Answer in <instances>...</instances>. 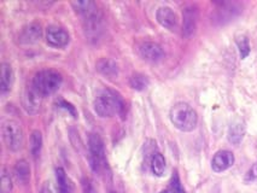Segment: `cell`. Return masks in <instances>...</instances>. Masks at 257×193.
Listing matches in <instances>:
<instances>
[{
    "label": "cell",
    "instance_id": "6da1fadb",
    "mask_svg": "<svg viewBox=\"0 0 257 193\" xmlns=\"http://www.w3.org/2000/svg\"><path fill=\"white\" fill-rule=\"evenodd\" d=\"M94 111L101 118L122 115L124 111V102L117 92L105 88V90L100 91L95 97Z\"/></svg>",
    "mask_w": 257,
    "mask_h": 193
},
{
    "label": "cell",
    "instance_id": "7a4b0ae2",
    "mask_svg": "<svg viewBox=\"0 0 257 193\" xmlns=\"http://www.w3.org/2000/svg\"><path fill=\"white\" fill-rule=\"evenodd\" d=\"M169 117L175 128L181 132H192L198 123V116L195 109L186 103H176L170 109Z\"/></svg>",
    "mask_w": 257,
    "mask_h": 193
},
{
    "label": "cell",
    "instance_id": "3957f363",
    "mask_svg": "<svg viewBox=\"0 0 257 193\" xmlns=\"http://www.w3.org/2000/svg\"><path fill=\"white\" fill-rule=\"evenodd\" d=\"M62 75L58 71L45 69L35 74L32 86L41 96L46 97L58 91V88L62 85Z\"/></svg>",
    "mask_w": 257,
    "mask_h": 193
},
{
    "label": "cell",
    "instance_id": "277c9868",
    "mask_svg": "<svg viewBox=\"0 0 257 193\" xmlns=\"http://www.w3.org/2000/svg\"><path fill=\"white\" fill-rule=\"evenodd\" d=\"M88 153L92 170L98 174L103 173L107 168L105 147H104V142L100 136L95 133L89 135L88 138Z\"/></svg>",
    "mask_w": 257,
    "mask_h": 193
},
{
    "label": "cell",
    "instance_id": "5b68a950",
    "mask_svg": "<svg viewBox=\"0 0 257 193\" xmlns=\"http://www.w3.org/2000/svg\"><path fill=\"white\" fill-rule=\"evenodd\" d=\"M3 140L9 150L19 151L23 146V130L21 124L14 120L3 121L2 123Z\"/></svg>",
    "mask_w": 257,
    "mask_h": 193
},
{
    "label": "cell",
    "instance_id": "8992f818",
    "mask_svg": "<svg viewBox=\"0 0 257 193\" xmlns=\"http://www.w3.org/2000/svg\"><path fill=\"white\" fill-rule=\"evenodd\" d=\"M46 41L50 46L62 49L69 44L70 35L59 26H49L46 28Z\"/></svg>",
    "mask_w": 257,
    "mask_h": 193
},
{
    "label": "cell",
    "instance_id": "52a82bcc",
    "mask_svg": "<svg viewBox=\"0 0 257 193\" xmlns=\"http://www.w3.org/2000/svg\"><path fill=\"white\" fill-rule=\"evenodd\" d=\"M43 96H41L39 92L35 90L33 86L31 87H27L25 93H23L22 97V104L23 108L28 114H37V112L40 110L41 102H43Z\"/></svg>",
    "mask_w": 257,
    "mask_h": 193
},
{
    "label": "cell",
    "instance_id": "ba28073f",
    "mask_svg": "<svg viewBox=\"0 0 257 193\" xmlns=\"http://www.w3.org/2000/svg\"><path fill=\"white\" fill-rule=\"evenodd\" d=\"M138 51L140 57L145 59V61L151 62V63L161 61L164 57L162 47L156 43H152V41H145V43L140 44Z\"/></svg>",
    "mask_w": 257,
    "mask_h": 193
},
{
    "label": "cell",
    "instance_id": "9c48e42d",
    "mask_svg": "<svg viewBox=\"0 0 257 193\" xmlns=\"http://www.w3.org/2000/svg\"><path fill=\"white\" fill-rule=\"evenodd\" d=\"M234 164V154L231 151L221 150L215 153L213 161H211V168L216 173H222Z\"/></svg>",
    "mask_w": 257,
    "mask_h": 193
},
{
    "label": "cell",
    "instance_id": "30bf717a",
    "mask_svg": "<svg viewBox=\"0 0 257 193\" xmlns=\"http://www.w3.org/2000/svg\"><path fill=\"white\" fill-rule=\"evenodd\" d=\"M156 19H157V22L162 27H164L166 29H169V31H176V29H178V26H179L178 16H176L174 11L168 7H163L158 9L156 13Z\"/></svg>",
    "mask_w": 257,
    "mask_h": 193
},
{
    "label": "cell",
    "instance_id": "8fae6325",
    "mask_svg": "<svg viewBox=\"0 0 257 193\" xmlns=\"http://www.w3.org/2000/svg\"><path fill=\"white\" fill-rule=\"evenodd\" d=\"M43 37V28L39 23H31L22 29L20 34V43L23 45L37 44Z\"/></svg>",
    "mask_w": 257,
    "mask_h": 193
},
{
    "label": "cell",
    "instance_id": "7c38bea8",
    "mask_svg": "<svg viewBox=\"0 0 257 193\" xmlns=\"http://www.w3.org/2000/svg\"><path fill=\"white\" fill-rule=\"evenodd\" d=\"M197 20H198V11L195 7H188L184 10V25L182 33L185 38H190L195 34L197 28Z\"/></svg>",
    "mask_w": 257,
    "mask_h": 193
},
{
    "label": "cell",
    "instance_id": "4fadbf2b",
    "mask_svg": "<svg viewBox=\"0 0 257 193\" xmlns=\"http://www.w3.org/2000/svg\"><path fill=\"white\" fill-rule=\"evenodd\" d=\"M83 28H85L86 35L91 39L99 38L101 32V17L98 11L83 17Z\"/></svg>",
    "mask_w": 257,
    "mask_h": 193
},
{
    "label": "cell",
    "instance_id": "5bb4252c",
    "mask_svg": "<svg viewBox=\"0 0 257 193\" xmlns=\"http://www.w3.org/2000/svg\"><path fill=\"white\" fill-rule=\"evenodd\" d=\"M2 74H0V92L3 94L7 93L11 90L14 85V80H15V75H14V70L11 68L10 64L8 63H3L2 64Z\"/></svg>",
    "mask_w": 257,
    "mask_h": 193
},
{
    "label": "cell",
    "instance_id": "9a60e30c",
    "mask_svg": "<svg viewBox=\"0 0 257 193\" xmlns=\"http://www.w3.org/2000/svg\"><path fill=\"white\" fill-rule=\"evenodd\" d=\"M56 177L57 183H58V193H74L73 183H71V181L69 177H68L64 169L57 168Z\"/></svg>",
    "mask_w": 257,
    "mask_h": 193
},
{
    "label": "cell",
    "instance_id": "2e32d148",
    "mask_svg": "<svg viewBox=\"0 0 257 193\" xmlns=\"http://www.w3.org/2000/svg\"><path fill=\"white\" fill-rule=\"evenodd\" d=\"M74 10L76 11L77 14L81 15L82 17L88 16V15L95 13L98 11L97 4L94 2H91V0H83V2H73L71 3Z\"/></svg>",
    "mask_w": 257,
    "mask_h": 193
},
{
    "label": "cell",
    "instance_id": "e0dca14e",
    "mask_svg": "<svg viewBox=\"0 0 257 193\" xmlns=\"http://www.w3.org/2000/svg\"><path fill=\"white\" fill-rule=\"evenodd\" d=\"M245 134V127L243 122L240 121H235L233 122L231 126H229L228 129V140L232 142V144H239L241 140H243Z\"/></svg>",
    "mask_w": 257,
    "mask_h": 193
},
{
    "label": "cell",
    "instance_id": "ac0fdd59",
    "mask_svg": "<svg viewBox=\"0 0 257 193\" xmlns=\"http://www.w3.org/2000/svg\"><path fill=\"white\" fill-rule=\"evenodd\" d=\"M14 173L16 179L22 183L28 182L29 177H31V168H29V164L27 161L22 159V161H19L16 163L14 169Z\"/></svg>",
    "mask_w": 257,
    "mask_h": 193
},
{
    "label": "cell",
    "instance_id": "d6986e66",
    "mask_svg": "<svg viewBox=\"0 0 257 193\" xmlns=\"http://www.w3.org/2000/svg\"><path fill=\"white\" fill-rule=\"evenodd\" d=\"M151 170L152 173L157 176H162L166 171V159H164L163 154L160 152H156L152 154L151 157Z\"/></svg>",
    "mask_w": 257,
    "mask_h": 193
},
{
    "label": "cell",
    "instance_id": "ffe728a7",
    "mask_svg": "<svg viewBox=\"0 0 257 193\" xmlns=\"http://www.w3.org/2000/svg\"><path fill=\"white\" fill-rule=\"evenodd\" d=\"M97 69L105 76H115L117 75V65L111 59H100L97 63Z\"/></svg>",
    "mask_w": 257,
    "mask_h": 193
},
{
    "label": "cell",
    "instance_id": "44dd1931",
    "mask_svg": "<svg viewBox=\"0 0 257 193\" xmlns=\"http://www.w3.org/2000/svg\"><path fill=\"white\" fill-rule=\"evenodd\" d=\"M43 147V135L39 130H34L31 135V151L34 158H37Z\"/></svg>",
    "mask_w": 257,
    "mask_h": 193
},
{
    "label": "cell",
    "instance_id": "7402d4cb",
    "mask_svg": "<svg viewBox=\"0 0 257 193\" xmlns=\"http://www.w3.org/2000/svg\"><path fill=\"white\" fill-rule=\"evenodd\" d=\"M131 86H132L133 90L136 91H144L148 88V86L150 82H149V79L145 75H142V74H136L131 77L130 81Z\"/></svg>",
    "mask_w": 257,
    "mask_h": 193
},
{
    "label": "cell",
    "instance_id": "603a6c76",
    "mask_svg": "<svg viewBox=\"0 0 257 193\" xmlns=\"http://www.w3.org/2000/svg\"><path fill=\"white\" fill-rule=\"evenodd\" d=\"M161 193H186V192H185L184 187H182V185H181L178 174L175 173L174 175H173V177H172V180H170L168 187H167V188Z\"/></svg>",
    "mask_w": 257,
    "mask_h": 193
},
{
    "label": "cell",
    "instance_id": "cb8c5ba5",
    "mask_svg": "<svg viewBox=\"0 0 257 193\" xmlns=\"http://www.w3.org/2000/svg\"><path fill=\"white\" fill-rule=\"evenodd\" d=\"M235 43H237L239 52H240V57L243 59L246 58L250 53L249 39H247V37H245V35H240V37L237 38Z\"/></svg>",
    "mask_w": 257,
    "mask_h": 193
},
{
    "label": "cell",
    "instance_id": "d4e9b609",
    "mask_svg": "<svg viewBox=\"0 0 257 193\" xmlns=\"http://www.w3.org/2000/svg\"><path fill=\"white\" fill-rule=\"evenodd\" d=\"M11 189H13V182L10 176L7 173H3L0 179V193H10Z\"/></svg>",
    "mask_w": 257,
    "mask_h": 193
},
{
    "label": "cell",
    "instance_id": "484cf974",
    "mask_svg": "<svg viewBox=\"0 0 257 193\" xmlns=\"http://www.w3.org/2000/svg\"><path fill=\"white\" fill-rule=\"evenodd\" d=\"M57 104H58L59 108H62V109L67 110V111L69 112L70 115H73V117H76V115H77L76 110H75V108H74L73 105H71L70 103L65 102L64 99H59V100H58V103H57Z\"/></svg>",
    "mask_w": 257,
    "mask_h": 193
},
{
    "label": "cell",
    "instance_id": "4316f807",
    "mask_svg": "<svg viewBox=\"0 0 257 193\" xmlns=\"http://www.w3.org/2000/svg\"><path fill=\"white\" fill-rule=\"evenodd\" d=\"M247 180H253V179H257V162L255 164L251 167V169L249 170V173H247V176H246Z\"/></svg>",
    "mask_w": 257,
    "mask_h": 193
},
{
    "label": "cell",
    "instance_id": "83f0119b",
    "mask_svg": "<svg viewBox=\"0 0 257 193\" xmlns=\"http://www.w3.org/2000/svg\"><path fill=\"white\" fill-rule=\"evenodd\" d=\"M43 193H52V192H51V189H50V186H45L44 189H43Z\"/></svg>",
    "mask_w": 257,
    "mask_h": 193
}]
</instances>
